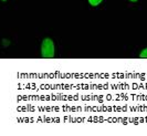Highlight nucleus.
Instances as JSON below:
<instances>
[{
    "label": "nucleus",
    "mask_w": 147,
    "mask_h": 136,
    "mask_svg": "<svg viewBox=\"0 0 147 136\" xmlns=\"http://www.w3.org/2000/svg\"><path fill=\"white\" fill-rule=\"evenodd\" d=\"M41 57L45 59L54 58V42L50 38H44L41 43Z\"/></svg>",
    "instance_id": "obj_1"
},
{
    "label": "nucleus",
    "mask_w": 147,
    "mask_h": 136,
    "mask_svg": "<svg viewBox=\"0 0 147 136\" xmlns=\"http://www.w3.org/2000/svg\"><path fill=\"white\" fill-rule=\"evenodd\" d=\"M88 3L91 5V6H93V7H96V6H98L103 0H88Z\"/></svg>",
    "instance_id": "obj_2"
},
{
    "label": "nucleus",
    "mask_w": 147,
    "mask_h": 136,
    "mask_svg": "<svg viewBox=\"0 0 147 136\" xmlns=\"http://www.w3.org/2000/svg\"><path fill=\"white\" fill-rule=\"evenodd\" d=\"M140 58H142V59H147V48L143 49V50L140 51Z\"/></svg>",
    "instance_id": "obj_3"
},
{
    "label": "nucleus",
    "mask_w": 147,
    "mask_h": 136,
    "mask_svg": "<svg viewBox=\"0 0 147 136\" xmlns=\"http://www.w3.org/2000/svg\"><path fill=\"white\" fill-rule=\"evenodd\" d=\"M3 44H5V45H9V44H10V42H9V41H7V40H3Z\"/></svg>",
    "instance_id": "obj_4"
},
{
    "label": "nucleus",
    "mask_w": 147,
    "mask_h": 136,
    "mask_svg": "<svg viewBox=\"0 0 147 136\" xmlns=\"http://www.w3.org/2000/svg\"><path fill=\"white\" fill-rule=\"evenodd\" d=\"M129 1H131V2H136L137 0H129Z\"/></svg>",
    "instance_id": "obj_5"
},
{
    "label": "nucleus",
    "mask_w": 147,
    "mask_h": 136,
    "mask_svg": "<svg viewBox=\"0 0 147 136\" xmlns=\"http://www.w3.org/2000/svg\"><path fill=\"white\" fill-rule=\"evenodd\" d=\"M2 1H7V0H2Z\"/></svg>",
    "instance_id": "obj_6"
}]
</instances>
